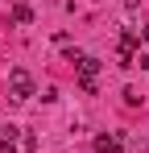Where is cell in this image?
<instances>
[{"label":"cell","instance_id":"obj_4","mask_svg":"<svg viewBox=\"0 0 149 153\" xmlns=\"http://www.w3.org/2000/svg\"><path fill=\"white\" fill-rule=\"evenodd\" d=\"M13 21H17V25H29V21H33V8H29L25 0H17V4H13Z\"/></svg>","mask_w":149,"mask_h":153},{"label":"cell","instance_id":"obj_2","mask_svg":"<svg viewBox=\"0 0 149 153\" xmlns=\"http://www.w3.org/2000/svg\"><path fill=\"white\" fill-rule=\"evenodd\" d=\"M74 71H79V83H95V75H99V58H91V54H79Z\"/></svg>","mask_w":149,"mask_h":153},{"label":"cell","instance_id":"obj_7","mask_svg":"<svg viewBox=\"0 0 149 153\" xmlns=\"http://www.w3.org/2000/svg\"><path fill=\"white\" fill-rule=\"evenodd\" d=\"M141 33H145V37H149V25H145V29H141Z\"/></svg>","mask_w":149,"mask_h":153},{"label":"cell","instance_id":"obj_1","mask_svg":"<svg viewBox=\"0 0 149 153\" xmlns=\"http://www.w3.org/2000/svg\"><path fill=\"white\" fill-rule=\"evenodd\" d=\"M33 91H37V87H33V75H29L25 66H13V71H8V95H13V100H29Z\"/></svg>","mask_w":149,"mask_h":153},{"label":"cell","instance_id":"obj_6","mask_svg":"<svg viewBox=\"0 0 149 153\" xmlns=\"http://www.w3.org/2000/svg\"><path fill=\"white\" fill-rule=\"evenodd\" d=\"M0 145H4V124H0Z\"/></svg>","mask_w":149,"mask_h":153},{"label":"cell","instance_id":"obj_5","mask_svg":"<svg viewBox=\"0 0 149 153\" xmlns=\"http://www.w3.org/2000/svg\"><path fill=\"white\" fill-rule=\"evenodd\" d=\"M137 4H141V0H128V8H137Z\"/></svg>","mask_w":149,"mask_h":153},{"label":"cell","instance_id":"obj_3","mask_svg":"<svg viewBox=\"0 0 149 153\" xmlns=\"http://www.w3.org/2000/svg\"><path fill=\"white\" fill-rule=\"evenodd\" d=\"M91 149H95V153H124V145H120V137H112V132H99L95 141H91Z\"/></svg>","mask_w":149,"mask_h":153}]
</instances>
